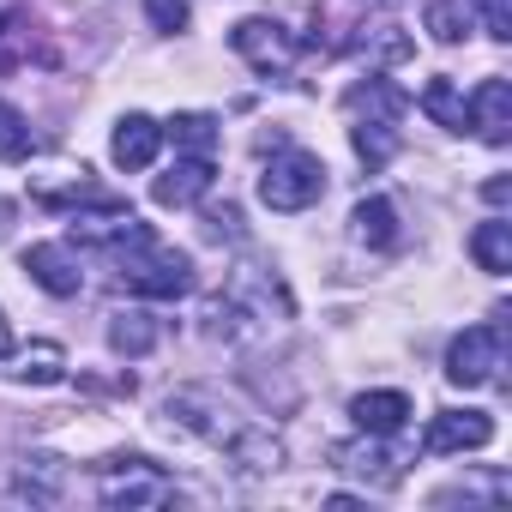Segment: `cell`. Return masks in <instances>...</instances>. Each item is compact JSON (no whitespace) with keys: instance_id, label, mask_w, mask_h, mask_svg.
Listing matches in <instances>:
<instances>
[{"instance_id":"cell-8","label":"cell","mask_w":512,"mask_h":512,"mask_svg":"<svg viewBox=\"0 0 512 512\" xmlns=\"http://www.w3.org/2000/svg\"><path fill=\"white\" fill-rule=\"evenodd\" d=\"M506 368V332L500 326H470L446 350V380L452 386H494Z\"/></svg>"},{"instance_id":"cell-2","label":"cell","mask_w":512,"mask_h":512,"mask_svg":"<svg viewBox=\"0 0 512 512\" xmlns=\"http://www.w3.org/2000/svg\"><path fill=\"white\" fill-rule=\"evenodd\" d=\"M290 320H296V302H290L284 278L266 272V266H253V260H241L223 278V290L211 296V308H205V332L223 338V344H241V350L278 338Z\"/></svg>"},{"instance_id":"cell-7","label":"cell","mask_w":512,"mask_h":512,"mask_svg":"<svg viewBox=\"0 0 512 512\" xmlns=\"http://www.w3.org/2000/svg\"><path fill=\"white\" fill-rule=\"evenodd\" d=\"M229 49H235L253 73H266V79H278V85H290L296 55H302V43H296L278 19H241V25L229 31Z\"/></svg>"},{"instance_id":"cell-12","label":"cell","mask_w":512,"mask_h":512,"mask_svg":"<svg viewBox=\"0 0 512 512\" xmlns=\"http://www.w3.org/2000/svg\"><path fill=\"white\" fill-rule=\"evenodd\" d=\"M494 440V422L482 410H440L422 434V452H476Z\"/></svg>"},{"instance_id":"cell-9","label":"cell","mask_w":512,"mask_h":512,"mask_svg":"<svg viewBox=\"0 0 512 512\" xmlns=\"http://www.w3.org/2000/svg\"><path fill=\"white\" fill-rule=\"evenodd\" d=\"M67 235H73L79 247L121 253L127 241H139V235H145V223H139V217H133V205H121V199H91L85 211L73 205V217H67Z\"/></svg>"},{"instance_id":"cell-25","label":"cell","mask_w":512,"mask_h":512,"mask_svg":"<svg viewBox=\"0 0 512 512\" xmlns=\"http://www.w3.org/2000/svg\"><path fill=\"white\" fill-rule=\"evenodd\" d=\"M37 151V133H31V121L13 109V103H0V163H25Z\"/></svg>"},{"instance_id":"cell-4","label":"cell","mask_w":512,"mask_h":512,"mask_svg":"<svg viewBox=\"0 0 512 512\" xmlns=\"http://www.w3.org/2000/svg\"><path fill=\"white\" fill-rule=\"evenodd\" d=\"M115 284L127 296H145V302H175V296L193 290V260H187V253H175V247H163L145 229L139 241H127L115 253Z\"/></svg>"},{"instance_id":"cell-23","label":"cell","mask_w":512,"mask_h":512,"mask_svg":"<svg viewBox=\"0 0 512 512\" xmlns=\"http://www.w3.org/2000/svg\"><path fill=\"white\" fill-rule=\"evenodd\" d=\"M422 25H428L434 43H464V31H470V0H428Z\"/></svg>"},{"instance_id":"cell-16","label":"cell","mask_w":512,"mask_h":512,"mask_svg":"<svg viewBox=\"0 0 512 512\" xmlns=\"http://www.w3.org/2000/svg\"><path fill=\"white\" fill-rule=\"evenodd\" d=\"M338 470H350L356 482H374V488H392L404 476V458L380 446V434L356 440V446H338Z\"/></svg>"},{"instance_id":"cell-26","label":"cell","mask_w":512,"mask_h":512,"mask_svg":"<svg viewBox=\"0 0 512 512\" xmlns=\"http://www.w3.org/2000/svg\"><path fill=\"white\" fill-rule=\"evenodd\" d=\"M19 488H25L31 500H61V458H25Z\"/></svg>"},{"instance_id":"cell-10","label":"cell","mask_w":512,"mask_h":512,"mask_svg":"<svg viewBox=\"0 0 512 512\" xmlns=\"http://www.w3.org/2000/svg\"><path fill=\"white\" fill-rule=\"evenodd\" d=\"M211 181H217V157L181 151V157H175V169H169V175H157L151 199H157V205H169V211H181V205H199V199L211 193Z\"/></svg>"},{"instance_id":"cell-22","label":"cell","mask_w":512,"mask_h":512,"mask_svg":"<svg viewBox=\"0 0 512 512\" xmlns=\"http://www.w3.org/2000/svg\"><path fill=\"white\" fill-rule=\"evenodd\" d=\"M151 344H157V320H151L145 308L109 314V350H121V356H151Z\"/></svg>"},{"instance_id":"cell-5","label":"cell","mask_w":512,"mask_h":512,"mask_svg":"<svg viewBox=\"0 0 512 512\" xmlns=\"http://www.w3.org/2000/svg\"><path fill=\"white\" fill-rule=\"evenodd\" d=\"M97 500L109 512H145V506H169L181 500L175 476L151 458H103L97 464Z\"/></svg>"},{"instance_id":"cell-15","label":"cell","mask_w":512,"mask_h":512,"mask_svg":"<svg viewBox=\"0 0 512 512\" xmlns=\"http://www.w3.org/2000/svg\"><path fill=\"white\" fill-rule=\"evenodd\" d=\"M31 61H49V43L31 19V7H13V13H0V73H19Z\"/></svg>"},{"instance_id":"cell-19","label":"cell","mask_w":512,"mask_h":512,"mask_svg":"<svg viewBox=\"0 0 512 512\" xmlns=\"http://www.w3.org/2000/svg\"><path fill=\"white\" fill-rule=\"evenodd\" d=\"M350 229H356L362 247H380V253H386V247H398V205L374 193V199H362V205L350 211Z\"/></svg>"},{"instance_id":"cell-13","label":"cell","mask_w":512,"mask_h":512,"mask_svg":"<svg viewBox=\"0 0 512 512\" xmlns=\"http://www.w3.org/2000/svg\"><path fill=\"white\" fill-rule=\"evenodd\" d=\"M464 109H470L476 139H488V145H506L512 139V85L506 79H482L476 97H464Z\"/></svg>"},{"instance_id":"cell-21","label":"cell","mask_w":512,"mask_h":512,"mask_svg":"<svg viewBox=\"0 0 512 512\" xmlns=\"http://www.w3.org/2000/svg\"><path fill=\"white\" fill-rule=\"evenodd\" d=\"M422 115H428V121H440L446 133H464V127H470V109H464V91H458V85H452L446 73L422 85Z\"/></svg>"},{"instance_id":"cell-14","label":"cell","mask_w":512,"mask_h":512,"mask_svg":"<svg viewBox=\"0 0 512 512\" xmlns=\"http://www.w3.org/2000/svg\"><path fill=\"white\" fill-rule=\"evenodd\" d=\"M157 151H163V127H157L151 115H121V121H115V133H109L115 169H151Z\"/></svg>"},{"instance_id":"cell-32","label":"cell","mask_w":512,"mask_h":512,"mask_svg":"<svg viewBox=\"0 0 512 512\" xmlns=\"http://www.w3.org/2000/svg\"><path fill=\"white\" fill-rule=\"evenodd\" d=\"M380 7H392V0H380Z\"/></svg>"},{"instance_id":"cell-18","label":"cell","mask_w":512,"mask_h":512,"mask_svg":"<svg viewBox=\"0 0 512 512\" xmlns=\"http://www.w3.org/2000/svg\"><path fill=\"white\" fill-rule=\"evenodd\" d=\"M0 362H7V374L19 380V386H55L61 374H67V350L61 344H25V350H7V356H0Z\"/></svg>"},{"instance_id":"cell-1","label":"cell","mask_w":512,"mask_h":512,"mask_svg":"<svg viewBox=\"0 0 512 512\" xmlns=\"http://www.w3.org/2000/svg\"><path fill=\"white\" fill-rule=\"evenodd\" d=\"M163 422H169L175 434L199 440L205 452H217L223 470H235V476H247V482H260V476H272V470L284 464V440H278L260 416H253V410H241L235 398H223V392H211V386H181V392H169V398H163Z\"/></svg>"},{"instance_id":"cell-27","label":"cell","mask_w":512,"mask_h":512,"mask_svg":"<svg viewBox=\"0 0 512 512\" xmlns=\"http://www.w3.org/2000/svg\"><path fill=\"white\" fill-rule=\"evenodd\" d=\"M145 19H151V31H187V19H193V0H145Z\"/></svg>"},{"instance_id":"cell-11","label":"cell","mask_w":512,"mask_h":512,"mask_svg":"<svg viewBox=\"0 0 512 512\" xmlns=\"http://www.w3.org/2000/svg\"><path fill=\"white\" fill-rule=\"evenodd\" d=\"M25 272H31L37 290H49V296H61V302L85 290V272H79V260H73L61 241H37V247H25Z\"/></svg>"},{"instance_id":"cell-24","label":"cell","mask_w":512,"mask_h":512,"mask_svg":"<svg viewBox=\"0 0 512 512\" xmlns=\"http://www.w3.org/2000/svg\"><path fill=\"white\" fill-rule=\"evenodd\" d=\"M163 139H175V151L217 157V121H211V115H175V121L163 127Z\"/></svg>"},{"instance_id":"cell-30","label":"cell","mask_w":512,"mask_h":512,"mask_svg":"<svg viewBox=\"0 0 512 512\" xmlns=\"http://www.w3.org/2000/svg\"><path fill=\"white\" fill-rule=\"evenodd\" d=\"M482 199H488V205H506V199H512V181H506V175H494V181L482 187Z\"/></svg>"},{"instance_id":"cell-3","label":"cell","mask_w":512,"mask_h":512,"mask_svg":"<svg viewBox=\"0 0 512 512\" xmlns=\"http://www.w3.org/2000/svg\"><path fill=\"white\" fill-rule=\"evenodd\" d=\"M404 109L410 97L392 79H362L344 91V115H350V145L368 169H386L404 145Z\"/></svg>"},{"instance_id":"cell-31","label":"cell","mask_w":512,"mask_h":512,"mask_svg":"<svg viewBox=\"0 0 512 512\" xmlns=\"http://www.w3.org/2000/svg\"><path fill=\"white\" fill-rule=\"evenodd\" d=\"M13 350V326H7V314H0V356Z\"/></svg>"},{"instance_id":"cell-28","label":"cell","mask_w":512,"mask_h":512,"mask_svg":"<svg viewBox=\"0 0 512 512\" xmlns=\"http://www.w3.org/2000/svg\"><path fill=\"white\" fill-rule=\"evenodd\" d=\"M482 31L494 43H512V0H482Z\"/></svg>"},{"instance_id":"cell-6","label":"cell","mask_w":512,"mask_h":512,"mask_svg":"<svg viewBox=\"0 0 512 512\" xmlns=\"http://www.w3.org/2000/svg\"><path fill=\"white\" fill-rule=\"evenodd\" d=\"M260 199L272 211H308L326 199V163L302 145H278L272 163L260 169Z\"/></svg>"},{"instance_id":"cell-29","label":"cell","mask_w":512,"mask_h":512,"mask_svg":"<svg viewBox=\"0 0 512 512\" xmlns=\"http://www.w3.org/2000/svg\"><path fill=\"white\" fill-rule=\"evenodd\" d=\"M205 229L223 241V235H235V229H241V211H235V205H223V211H205Z\"/></svg>"},{"instance_id":"cell-17","label":"cell","mask_w":512,"mask_h":512,"mask_svg":"<svg viewBox=\"0 0 512 512\" xmlns=\"http://www.w3.org/2000/svg\"><path fill=\"white\" fill-rule=\"evenodd\" d=\"M350 422H356L362 434L392 440V434H404V422H410V398H404V392H362V398H350Z\"/></svg>"},{"instance_id":"cell-20","label":"cell","mask_w":512,"mask_h":512,"mask_svg":"<svg viewBox=\"0 0 512 512\" xmlns=\"http://www.w3.org/2000/svg\"><path fill=\"white\" fill-rule=\"evenodd\" d=\"M470 260L482 266V272H512V223L506 217H488V223H476V235H470Z\"/></svg>"}]
</instances>
